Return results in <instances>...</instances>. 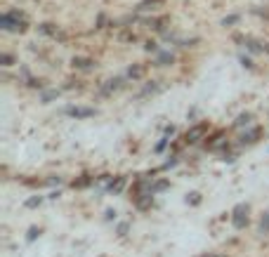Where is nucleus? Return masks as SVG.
Listing matches in <instances>:
<instances>
[{"mask_svg": "<svg viewBox=\"0 0 269 257\" xmlns=\"http://www.w3.org/2000/svg\"><path fill=\"white\" fill-rule=\"evenodd\" d=\"M0 26L5 28V31H17V28H24V21L17 17V14H3L0 17Z\"/></svg>", "mask_w": 269, "mask_h": 257, "instance_id": "1", "label": "nucleus"}, {"mask_svg": "<svg viewBox=\"0 0 269 257\" xmlns=\"http://www.w3.org/2000/svg\"><path fill=\"white\" fill-rule=\"evenodd\" d=\"M246 224H248V205L241 203L234 208V227L236 229H243Z\"/></svg>", "mask_w": 269, "mask_h": 257, "instance_id": "2", "label": "nucleus"}, {"mask_svg": "<svg viewBox=\"0 0 269 257\" xmlns=\"http://www.w3.org/2000/svg\"><path fill=\"white\" fill-rule=\"evenodd\" d=\"M66 116H71V118H90V116H95V108L69 106V108H66Z\"/></svg>", "mask_w": 269, "mask_h": 257, "instance_id": "3", "label": "nucleus"}, {"mask_svg": "<svg viewBox=\"0 0 269 257\" xmlns=\"http://www.w3.org/2000/svg\"><path fill=\"white\" fill-rule=\"evenodd\" d=\"M203 132H206V125H199V128H194L186 132V139H189V142H199V137L203 135Z\"/></svg>", "mask_w": 269, "mask_h": 257, "instance_id": "4", "label": "nucleus"}, {"mask_svg": "<svg viewBox=\"0 0 269 257\" xmlns=\"http://www.w3.org/2000/svg\"><path fill=\"white\" fill-rule=\"evenodd\" d=\"M260 234H269V210H267V215L262 217V224H260Z\"/></svg>", "mask_w": 269, "mask_h": 257, "instance_id": "5", "label": "nucleus"}, {"mask_svg": "<svg viewBox=\"0 0 269 257\" xmlns=\"http://www.w3.org/2000/svg\"><path fill=\"white\" fill-rule=\"evenodd\" d=\"M73 64H76V66H88L90 61H88V59H76V61H73Z\"/></svg>", "mask_w": 269, "mask_h": 257, "instance_id": "6", "label": "nucleus"}, {"mask_svg": "<svg viewBox=\"0 0 269 257\" xmlns=\"http://www.w3.org/2000/svg\"><path fill=\"white\" fill-rule=\"evenodd\" d=\"M38 203H41V198H31V201H28V208H33V205H38Z\"/></svg>", "mask_w": 269, "mask_h": 257, "instance_id": "7", "label": "nucleus"}, {"mask_svg": "<svg viewBox=\"0 0 269 257\" xmlns=\"http://www.w3.org/2000/svg\"><path fill=\"white\" fill-rule=\"evenodd\" d=\"M203 257H222V255H203Z\"/></svg>", "mask_w": 269, "mask_h": 257, "instance_id": "8", "label": "nucleus"}]
</instances>
